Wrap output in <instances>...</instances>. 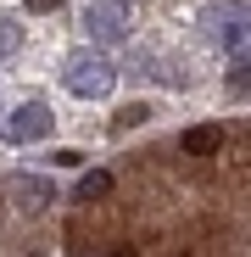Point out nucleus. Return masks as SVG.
Wrapping results in <instances>:
<instances>
[{
	"instance_id": "nucleus-6",
	"label": "nucleus",
	"mask_w": 251,
	"mask_h": 257,
	"mask_svg": "<svg viewBox=\"0 0 251 257\" xmlns=\"http://www.w3.org/2000/svg\"><path fill=\"white\" fill-rule=\"evenodd\" d=\"M184 151H190V157H218V151H223V128H218V123L184 128Z\"/></svg>"
},
{
	"instance_id": "nucleus-10",
	"label": "nucleus",
	"mask_w": 251,
	"mask_h": 257,
	"mask_svg": "<svg viewBox=\"0 0 251 257\" xmlns=\"http://www.w3.org/2000/svg\"><path fill=\"white\" fill-rule=\"evenodd\" d=\"M145 117H151V112H145V106L134 101V106H123V112H117V128H140Z\"/></svg>"
},
{
	"instance_id": "nucleus-12",
	"label": "nucleus",
	"mask_w": 251,
	"mask_h": 257,
	"mask_svg": "<svg viewBox=\"0 0 251 257\" xmlns=\"http://www.w3.org/2000/svg\"><path fill=\"white\" fill-rule=\"evenodd\" d=\"M106 257H134V251H129V246H112V251H106Z\"/></svg>"
},
{
	"instance_id": "nucleus-5",
	"label": "nucleus",
	"mask_w": 251,
	"mask_h": 257,
	"mask_svg": "<svg viewBox=\"0 0 251 257\" xmlns=\"http://www.w3.org/2000/svg\"><path fill=\"white\" fill-rule=\"evenodd\" d=\"M206 23H223V28H218V39H223L229 51H251V12H245V6H229V12H212Z\"/></svg>"
},
{
	"instance_id": "nucleus-4",
	"label": "nucleus",
	"mask_w": 251,
	"mask_h": 257,
	"mask_svg": "<svg viewBox=\"0 0 251 257\" xmlns=\"http://www.w3.org/2000/svg\"><path fill=\"white\" fill-rule=\"evenodd\" d=\"M6 196H12L23 212H45V207L56 201L51 179H34V174H12V179H6Z\"/></svg>"
},
{
	"instance_id": "nucleus-8",
	"label": "nucleus",
	"mask_w": 251,
	"mask_h": 257,
	"mask_svg": "<svg viewBox=\"0 0 251 257\" xmlns=\"http://www.w3.org/2000/svg\"><path fill=\"white\" fill-rule=\"evenodd\" d=\"M229 95H234V101H245V95H251V62H240V67L229 73Z\"/></svg>"
},
{
	"instance_id": "nucleus-11",
	"label": "nucleus",
	"mask_w": 251,
	"mask_h": 257,
	"mask_svg": "<svg viewBox=\"0 0 251 257\" xmlns=\"http://www.w3.org/2000/svg\"><path fill=\"white\" fill-rule=\"evenodd\" d=\"M23 6H28V12H56L62 0H23Z\"/></svg>"
},
{
	"instance_id": "nucleus-3",
	"label": "nucleus",
	"mask_w": 251,
	"mask_h": 257,
	"mask_svg": "<svg viewBox=\"0 0 251 257\" xmlns=\"http://www.w3.org/2000/svg\"><path fill=\"white\" fill-rule=\"evenodd\" d=\"M51 123H56V117H51L45 101H28V106H17V112L6 117V135H12V140H45Z\"/></svg>"
},
{
	"instance_id": "nucleus-9",
	"label": "nucleus",
	"mask_w": 251,
	"mask_h": 257,
	"mask_svg": "<svg viewBox=\"0 0 251 257\" xmlns=\"http://www.w3.org/2000/svg\"><path fill=\"white\" fill-rule=\"evenodd\" d=\"M17 45H23V28H17L12 17H0V56H12Z\"/></svg>"
},
{
	"instance_id": "nucleus-1",
	"label": "nucleus",
	"mask_w": 251,
	"mask_h": 257,
	"mask_svg": "<svg viewBox=\"0 0 251 257\" xmlns=\"http://www.w3.org/2000/svg\"><path fill=\"white\" fill-rule=\"evenodd\" d=\"M67 90H73L78 101H101V95L112 90V62H106V56H95V51L67 56Z\"/></svg>"
},
{
	"instance_id": "nucleus-7",
	"label": "nucleus",
	"mask_w": 251,
	"mask_h": 257,
	"mask_svg": "<svg viewBox=\"0 0 251 257\" xmlns=\"http://www.w3.org/2000/svg\"><path fill=\"white\" fill-rule=\"evenodd\" d=\"M106 190H112V174H101V168H95V174H84V179H78V201H101Z\"/></svg>"
},
{
	"instance_id": "nucleus-2",
	"label": "nucleus",
	"mask_w": 251,
	"mask_h": 257,
	"mask_svg": "<svg viewBox=\"0 0 251 257\" xmlns=\"http://www.w3.org/2000/svg\"><path fill=\"white\" fill-rule=\"evenodd\" d=\"M84 34L101 39V45H117V39L129 34V12H123V0H90V6H84Z\"/></svg>"
}]
</instances>
